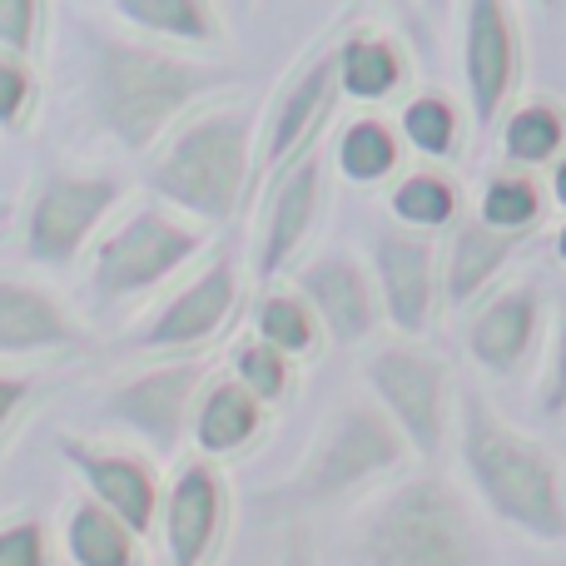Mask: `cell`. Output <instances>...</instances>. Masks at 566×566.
I'll use <instances>...</instances> for the list:
<instances>
[{"label":"cell","instance_id":"7a4b0ae2","mask_svg":"<svg viewBox=\"0 0 566 566\" xmlns=\"http://www.w3.org/2000/svg\"><path fill=\"white\" fill-rule=\"evenodd\" d=\"M358 566H492V547L448 482L418 478L363 522Z\"/></svg>","mask_w":566,"mask_h":566},{"label":"cell","instance_id":"277c9868","mask_svg":"<svg viewBox=\"0 0 566 566\" xmlns=\"http://www.w3.org/2000/svg\"><path fill=\"white\" fill-rule=\"evenodd\" d=\"M199 70L175 65V60L145 55V50H105L95 95L105 109L109 129L129 139V145H149L155 129L185 105L189 95H199Z\"/></svg>","mask_w":566,"mask_h":566},{"label":"cell","instance_id":"52a82bcc","mask_svg":"<svg viewBox=\"0 0 566 566\" xmlns=\"http://www.w3.org/2000/svg\"><path fill=\"white\" fill-rule=\"evenodd\" d=\"M199 249V234L169 224L159 214H139L135 224H125L105 249H99L95 279L105 293H135L159 283L175 264H185Z\"/></svg>","mask_w":566,"mask_h":566},{"label":"cell","instance_id":"4316f807","mask_svg":"<svg viewBox=\"0 0 566 566\" xmlns=\"http://www.w3.org/2000/svg\"><path fill=\"white\" fill-rule=\"evenodd\" d=\"M129 20H139L145 30H165V35L175 40H209V25H214V15H209V6H195V0H129L125 6Z\"/></svg>","mask_w":566,"mask_h":566},{"label":"cell","instance_id":"9a60e30c","mask_svg":"<svg viewBox=\"0 0 566 566\" xmlns=\"http://www.w3.org/2000/svg\"><path fill=\"white\" fill-rule=\"evenodd\" d=\"M219 522V488L205 468H189L169 492V552L175 566H199Z\"/></svg>","mask_w":566,"mask_h":566},{"label":"cell","instance_id":"ac0fdd59","mask_svg":"<svg viewBox=\"0 0 566 566\" xmlns=\"http://www.w3.org/2000/svg\"><path fill=\"white\" fill-rule=\"evenodd\" d=\"M189 388H195V368L155 373V378H145V382H135V388L119 392L115 412H119V418H129V422H139L145 432L169 438V432L179 428V418H185Z\"/></svg>","mask_w":566,"mask_h":566},{"label":"cell","instance_id":"d4e9b609","mask_svg":"<svg viewBox=\"0 0 566 566\" xmlns=\"http://www.w3.org/2000/svg\"><path fill=\"white\" fill-rule=\"evenodd\" d=\"M392 209H398L402 224H418V229H438L458 214V189L438 175H412L398 185L392 195Z\"/></svg>","mask_w":566,"mask_h":566},{"label":"cell","instance_id":"30bf717a","mask_svg":"<svg viewBox=\"0 0 566 566\" xmlns=\"http://www.w3.org/2000/svg\"><path fill=\"white\" fill-rule=\"evenodd\" d=\"M537 333V289L532 283H517V289L497 293L488 308L472 318L468 343L472 358L492 373H517L522 358H527V343Z\"/></svg>","mask_w":566,"mask_h":566},{"label":"cell","instance_id":"7c38bea8","mask_svg":"<svg viewBox=\"0 0 566 566\" xmlns=\"http://www.w3.org/2000/svg\"><path fill=\"white\" fill-rule=\"evenodd\" d=\"M303 293L318 303L333 338L353 343L373 328V293H368V283H363L358 264H348V259H323V264H313L308 274H303Z\"/></svg>","mask_w":566,"mask_h":566},{"label":"cell","instance_id":"e575fe53","mask_svg":"<svg viewBox=\"0 0 566 566\" xmlns=\"http://www.w3.org/2000/svg\"><path fill=\"white\" fill-rule=\"evenodd\" d=\"M547 412H566V313H562V333H557V363H552Z\"/></svg>","mask_w":566,"mask_h":566},{"label":"cell","instance_id":"7402d4cb","mask_svg":"<svg viewBox=\"0 0 566 566\" xmlns=\"http://www.w3.org/2000/svg\"><path fill=\"white\" fill-rule=\"evenodd\" d=\"M338 75H343V85H348V95L378 99V95H388V90L398 85L402 70H398V55H392L388 40L363 35V40H348V45H343Z\"/></svg>","mask_w":566,"mask_h":566},{"label":"cell","instance_id":"1f68e13d","mask_svg":"<svg viewBox=\"0 0 566 566\" xmlns=\"http://www.w3.org/2000/svg\"><path fill=\"white\" fill-rule=\"evenodd\" d=\"M0 566H45V537H40V527L0 532Z\"/></svg>","mask_w":566,"mask_h":566},{"label":"cell","instance_id":"83f0119b","mask_svg":"<svg viewBox=\"0 0 566 566\" xmlns=\"http://www.w3.org/2000/svg\"><path fill=\"white\" fill-rule=\"evenodd\" d=\"M537 214H542V195H537V185L522 175L492 179L488 195H482V219H488V229H522Z\"/></svg>","mask_w":566,"mask_h":566},{"label":"cell","instance_id":"3957f363","mask_svg":"<svg viewBox=\"0 0 566 566\" xmlns=\"http://www.w3.org/2000/svg\"><path fill=\"white\" fill-rule=\"evenodd\" d=\"M244 155L249 129L239 115L199 119L189 135H179L169 159L155 169V185L159 195H169L175 205L195 209V214L224 219L239 199V185H244Z\"/></svg>","mask_w":566,"mask_h":566},{"label":"cell","instance_id":"4dcf8cb0","mask_svg":"<svg viewBox=\"0 0 566 566\" xmlns=\"http://www.w3.org/2000/svg\"><path fill=\"white\" fill-rule=\"evenodd\" d=\"M239 373H244V392H254V398H279L283 392V358L274 348H259V343L239 348Z\"/></svg>","mask_w":566,"mask_h":566},{"label":"cell","instance_id":"5bb4252c","mask_svg":"<svg viewBox=\"0 0 566 566\" xmlns=\"http://www.w3.org/2000/svg\"><path fill=\"white\" fill-rule=\"evenodd\" d=\"M70 458L80 462L85 482L95 488V497L105 502L109 517H119L129 532H145L149 527V512H155V482L139 462L129 458H95L85 448H70Z\"/></svg>","mask_w":566,"mask_h":566},{"label":"cell","instance_id":"e0dca14e","mask_svg":"<svg viewBox=\"0 0 566 566\" xmlns=\"http://www.w3.org/2000/svg\"><path fill=\"white\" fill-rule=\"evenodd\" d=\"M313 199H318V159H303L289 179H283L279 199H274V214H269V234H264V254H259V269L274 274L283 259L298 249L303 229L313 219Z\"/></svg>","mask_w":566,"mask_h":566},{"label":"cell","instance_id":"2e32d148","mask_svg":"<svg viewBox=\"0 0 566 566\" xmlns=\"http://www.w3.org/2000/svg\"><path fill=\"white\" fill-rule=\"evenodd\" d=\"M70 338H75V328L60 318V308L45 293L0 283V353L50 348V343H70Z\"/></svg>","mask_w":566,"mask_h":566},{"label":"cell","instance_id":"ab89813d","mask_svg":"<svg viewBox=\"0 0 566 566\" xmlns=\"http://www.w3.org/2000/svg\"><path fill=\"white\" fill-rule=\"evenodd\" d=\"M537 566H566V562H537Z\"/></svg>","mask_w":566,"mask_h":566},{"label":"cell","instance_id":"d6986e66","mask_svg":"<svg viewBox=\"0 0 566 566\" xmlns=\"http://www.w3.org/2000/svg\"><path fill=\"white\" fill-rule=\"evenodd\" d=\"M328 80H333V60H318V65L289 90L283 109L274 115V129H269V165H283V159L303 145V135L318 125V115L328 109Z\"/></svg>","mask_w":566,"mask_h":566},{"label":"cell","instance_id":"d6a6232c","mask_svg":"<svg viewBox=\"0 0 566 566\" xmlns=\"http://www.w3.org/2000/svg\"><path fill=\"white\" fill-rule=\"evenodd\" d=\"M40 10L30 6V0H0V40L6 45H30V30H35Z\"/></svg>","mask_w":566,"mask_h":566},{"label":"cell","instance_id":"603a6c76","mask_svg":"<svg viewBox=\"0 0 566 566\" xmlns=\"http://www.w3.org/2000/svg\"><path fill=\"white\" fill-rule=\"evenodd\" d=\"M70 552L80 566H129L125 522L109 517L105 507H80L70 522Z\"/></svg>","mask_w":566,"mask_h":566},{"label":"cell","instance_id":"9c48e42d","mask_svg":"<svg viewBox=\"0 0 566 566\" xmlns=\"http://www.w3.org/2000/svg\"><path fill=\"white\" fill-rule=\"evenodd\" d=\"M512 10L507 6H472L468 10V85L478 119L492 125L502 95L512 90Z\"/></svg>","mask_w":566,"mask_h":566},{"label":"cell","instance_id":"f546056e","mask_svg":"<svg viewBox=\"0 0 566 566\" xmlns=\"http://www.w3.org/2000/svg\"><path fill=\"white\" fill-rule=\"evenodd\" d=\"M259 333L269 338L274 353H303L313 343V318L303 303L269 298V303H259Z\"/></svg>","mask_w":566,"mask_h":566},{"label":"cell","instance_id":"44dd1931","mask_svg":"<svg viewBox=\"0 0 566 566\" xmlns=\"http://www.w3.org/2000/svg\"><path fill=\"white\" fill-rule=\"evenodd\" d=\"M259 428V408H254V392L244 388H214L199 408V442L209 452H234L239 442H249V432Z\"/></svg>","mask_w":566,"mask_h":566},{"label":"cell","instance_id":"f35d334b","mask_svg":"<svg viewBox=\"0 0 566 566\" xmlns=\"http://www.w3.org/2000/svg\"><path fill=\"white\" fill-rule=\"evenodd\" d=\"M562 259H566V229H562Z\"/></svg>","mask_w":566,"mask_h":566},{"label":"cell","instance_id":"d590c367","mask_svg":"<svg viewBox=\"0 0 566 566\" xmlns=\"http://www.w3.org/2000/svg\"><path fill=\"white\" fill-rule=\"evenodd\" d=\"M20 392H25V388H20V382L0 378V422L10 418V408H15V402H20Z\"/></svg>","mask_w":566,"mask_h":566},{"label":"cell","instance_id":"836d02e7","mask_svg":"<svg viewBox=\"0 0 566 566\" xmlns=\"http://www.w3.org/2000/svg\"><path fill=\"white\" fill-rule=\"evenodd\" d=\"M25 95H30L25 70H15L10 60H0V125H15V115H20V105H25Z\"/></svg>","mask_w":566,"mask_h":566},{"label":"cell","instance_id":"4fadbf2b","mask_svg":"<svg viewBox=\"0 0 566 566\" xmlns=\"http://www.w3.org/2000/svg\"><path fill=\"white\" fill-rule=\"evenodd\" d=\"M229 303H234V274L229 264H214L195 289H185L175 303L165 308V318L149 328V343L159 348H185V343H199L224 323Z\"/></svg>","mask_w":566,"mask_h":566},{"label":"cell","instance_id":"8fae6325","mask_svg":"<svg viewBox=\"0 0 566 566\" xmlns=\"http://www.w3.org/2000/svg\"><path fill=\"white\" fill-rule=\"evenodd\" d=\"M378 274L382 293H388V313L398 328L422 333L432 308V249L422 239L388 234L378 244Z\"/></svg>","mask_w":566,"mask_h":566},{"label":"cell","instance_id":"f1b7e54d","mask_svg":"<svg viewBox=\"0 0 566 566\" xmlns=\"http://www.w3.org/2000/svg\"><path fill=\"white\" fill-rule=\"evenodd\" d=\"M402 129H408V139L422 149V155H442V149H452V135H458V115H452L448 99H412L408 109H402Z\"/></svg>","mask_w":566,"mask_h":566},{"label":"cell","instance_id":"6da1fadb","mask_svg":"<svg viewBox=\"0 0 566 566\" xmlns=\"http://www.w3.org/2000/svg\"><path fill=\"white\" fill-rule=\"evenodd\" d=\"M462 462L478 482L482 502L527 537H566V492L562 468L542 442L522 438L497 418L478 392L462 398Z\"/></svg>","mask_w":566,"mask_h":566},{"label":"cell","instance_id":"74e56055","mask_svg":"<svg viewBox=\"0 0 566 566\" xmlns=\"http://www.w3.org/2000/svg\"><path fill=\"white\" fill-rule=\"evenodd\" d=\"M289 566H308V562H303V552H298V547H293V557H289Z\"/></svg>","mask_w":566,"mask_h":566},{"label":"cell","instance_id":"ba28073f","mask_svg":"<svg viewBox=\"0 0 566 566\" xmlns=\"http://www.w3.org/2000/svg\"><path fill=\"white\" fill-rule=\"evenodd\" d=\"M109 205H115V185H105V179H55V185H45V195L35 199V214H30V254L65 259Z\"/></svg>","mask_w":566,"mask_h":566},{"label":"cell","instance_id":"ffe728a7","mask_svg":"<svg viewBox=\"0 0 566 566\" xmlns=\"http://www.w3.org/2000/svg\"><path fill=\"white\" fill-rule=\"evenodd\" d=\"M507 254H512V234H492L488 224H468L452 239V254H448V298L468 303L482 283L507 264Z\"/></svg>","mask_w":566,"mask_h":566},{"label":"cell","instance_id":"484cf974","mask_svg":"<svg viewBox=\"0 0 566 566\" xmlns=\"http://www.w3.org/2000/svg\"><path fill=\"white\" fill-rule=\"evenodd\" d=\"M338 165L348 179H382L398 165V145H392V135L378 119H358L338 145Z\"/></svg>","mask_w":566,"mask_h":566},{"label":"cell","instance_id":"cb8c5ba5","mask_svg":"<svg viewBox=\"0 0 566 566\" xmlns=\"http://www.w3.org/2000/svg\"><path fill=\"white\" fill-rule=\"evenodd\" d=\"M562 139H566V125H562L557 109L552 105H527V109H517V115L507 119L502 145H507L512 165H547V159L562 149Z\"/></svg>","mask_w":566,"mask_h":566},{"label":"cell","instance_id":"8992f818","mask_svg":"<svg viewBox=\"0 0 566 566\" xmlns=\"http://www.w3.org/2000/svg\"><path fill=\"white\" fill-rule=\"evenodd\" d=\"M402 458V442L378 412L368 408H348L328 422L318 452L308 462V478H303V492L313 497H333V492L353 488V482L373 478V472L392 468Z\"/></svg>","mask_w":566,"mask_h":566},{"label":"cell","instance_id":"8d00e7d4","mask_svg":"<svg viewBox=\"0 0 566 566\" xmlns=\"http://www.w3.org/2000/svg\"><path fill=\"white\" fill-rule=\"evenodd\" d=\"M557 199H562V205H566V159H562V165H557Z\"/></svg>","mask_w":566,"mask_h":566},{"label":"cell","instance_id":"5b68a950","mask_svg":"<svg viewBox=\"0 0 566 566\" xmlns=\"http://www.w3.org/2000/svg\"><path fill=\"white\" fill-rule=\"evenodd\" d=\"M373 388L382 392L388 412L398 418V428L408 432V442L432 458L442 448V412H448V368L438 358L418 348H382L368 363Z\"/></svg>","mask_w":566,"mask_h":566}]
</instances>
